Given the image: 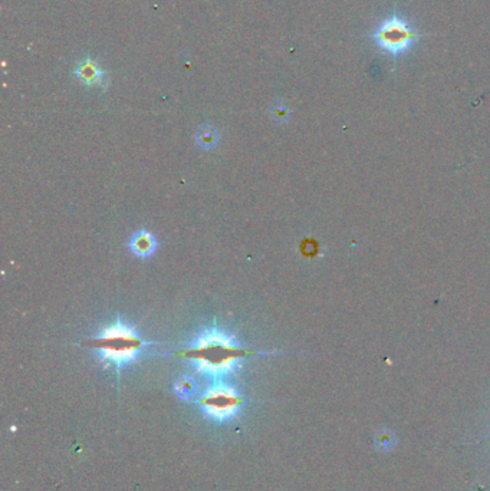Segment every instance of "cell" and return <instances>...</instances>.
Wrapping results in <instances>:
<instances>
[{"label":"cell","mask_w":490,"mask_h":491,"mask_svg":"<svg viewBox=\"0 0 490 491\" xmlns=\"http://www.w3.org/2000/svg\"><path fill=\"white\" fill-rule=\"evenodd\" d=\"M200 405L210 418L216 421H225L237 413L241 405V397L234 388L217 382L203 394L200 398Z\"/></svg>","instance_id":"277c9868"},{"label":"cell","mask_w":490,"mask_h":491,"mask_svg":"<svg viewBox=\"0 0 490 491\" xmlns=\"http://www.w3.org/2000/svg\"><path fill=\"white\" fill-rule=\"evenodd\" d=\"M84 345L94 349L102 362L122 368L137 360L148 342L140 336L134 326L117 319Z\"/></svg>","instance_id":"7a4b0ae2"},{"label":"cell","mask_w":490,"mask_h":491,"mask_svg":"<svg viewBox=\"0 0 490 491\" xmlns=\"http://www.w3.org/2000/svg\"><path fill=\"white\" fill-rule=\"evenodd\" d=\"M484 443H486V444H489V446H490V440H487V441H484Z\"/></svg>","instance_id":"30bf717a"},{"label":"cell","mask_w":490,"mask_h":491,"mask_svg":"<svg viewBox=\"0 0 490 491\" xmlns=\"http://www.w3.org/2000/svg\"><path fill=\"white\" fill-rule=\"evenodd\" d=\"M196 390V384L193 379H190L187 376L181 378L180 380H177L176 384V391L181 395V397H190L192 394H195Z\"/></svg>","instance_id":"ba28073f"},{"label":"cell","mask_w":490,"mask_h":491,"mask_svg":"<svg viewBox=\"0 0 490 491\" xmlns=\"http://www.w3.org/2000/svg\"><path fill=\"white\" fill-rule=\"evenodd\" d=\"M371 38L381 52L397 58L414 46L420 39V34L417 27L404 16L393 13L377 24Z\"/></svg>","instance_id":"3957f363"},{"label":"cell","mask_w":490,"mask_h":491,"mask_svg":"<svg viewBox=\"0 0 490 491\" xmlns=\"http://www.w3.org/2000/svg\"><path fill=\"white\" fill-rule=\"evenodd\" d=\"M130 250L139 257H150L154 255L157 250V240L155 237L147 232V230H140L139 233H135L132 239L130 240Z\"/></svg>","instance_id":"5b68a950"},{"label":"cell","mask_w":490,"mask_h":491,"mask_svg":"<svg viewBox=\"0 0 490 491\" xmlns=\"http://www.w3.org/2000/svg\"><path fill=\"white\" fill-rule=\"evenodd\" d=\"M272 115H274V118L276 121H286L288 117H289V113H288V106L281 104V102H276L274 105V108H272Z\"/></svg>","instance_id":"9c48e42d"},{"label":"cell","mask_w":490,"mask_h":491,"mask_svg":"<svg viewBox=\"0 0 490 491\" xmlns=\"http://www.w3.org/2000/svg\"><path fill=\"white\" fill-rule=\"evenodd\" d=\"M220 141V132L211 125H203L196 131V144L204 150L214 148Z\"/></svg>","instance_id":"52a82bcc"},{"label":"cell","mask_w":490,"mask_h":491,"mask_svg":"<svg viewBox=\"0 0 490 491\" xmlns=\"http://www.w3.org/2000/svg\"><path fill=\"white\" fill-rule=\"evenodd\" d=\"M76 73L80 78V80L85 82V84L91 85V87L101 85L102 82H104L102 71L99 69V66H97L91 61H87L84 64H80V66L76 69Z\"/></svg>","instance_id":"8992f818"},{"label":"cell","mask_w":490,"mask_h":491,"mask_svg":"<svg viewBox=\"0 0 490 491\" xmlns=\"http://www.w3.org/2000/svg\"><path fill=\"white\" fill-rule=\"evenodd\" d=\"M252 353L255 352L241 348L232 335L217 327H210L177 355L195 364L200 373L222 376L233 372Z\"/></svg>","instance_id":"6da1fadb"}]
</instances>
